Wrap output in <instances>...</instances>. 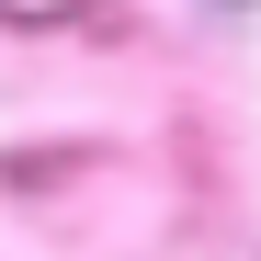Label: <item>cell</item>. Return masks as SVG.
<instances>
[{"instance_id": "1", "label": "cell", "mask_w": 261, "mask_h": 261, "mask_svg": "<svg viewBox=\"0 0 261 261\" xmlns=\"http://www.w3.org/2000/svg\"><path fill=\"white\" fill-rule=\"evenodd\" d=\"M216 12H250V0H216Z\"/></svg>"}]
</instances>
